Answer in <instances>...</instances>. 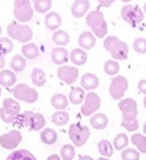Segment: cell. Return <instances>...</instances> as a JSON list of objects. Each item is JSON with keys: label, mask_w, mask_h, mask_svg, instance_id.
I'll return each instance as SVG.
<instances>
[{"label": "cell", "mask_w": 146, "mask_h": 160, "mask_svg": "<svg viewBox=\"0 0 146 160\" xmlns=\"http://www.w3.org/2000/svg\"><path fill=\"white\" fill-rule=\"evenodd\" d=\"M33 7L36 13H41V14L49 13V10L52 8V0H35Z\"/></svg>", "instance_id": "cell-37"}, {"label": "cell", "mask_w": 146, "mask_h": 160, "mask_svg": "<svg viewBox=\"0 0 146 160\" xmlns=\"http://www.w3.org/2000/svg\"><path fill=\"white\" fill-rule=\"evenodd\" d=\"M138 91H140L143 96H146V80H144V78L138 82Z\"/></svg>", "instance_id": "cell-42"}, {"label": "cell", "mask_w": 146, "mask_h": 160, "mask_svg": "<svg viewBox=\"0 0 146 160\" xmlns=\"http://www.w3.org/2000/svg\"><path fill=\"white\" fill-rule=\"evenodd\" d=\"M47 160H61V157H60V155H57V154H52V155H49V157H47Z\"/></svg>", "instance_id": "cell-43"}, {"label": "cell", "mask_w": 146, "mask_h": 160, "mask_svg": "<svg viewBox=\"0 0 146 160\" xmlns=\"http://www.w3.org/2000/svg\"><path fill=\"white\" fill-rule=\"evenodd\" d=\"M79 160H93V157H90V155H79Z\"/></svg>", "instance_id": "cell-45"}, {"label": "cell", "mask_w": 146, "mask_h": 160, "mask_svg": "<svg viewBox=\"0 0 146 160\" xmlns=\"http://www.w3.org/2000/svg\"><path fill=\"white\" fill-rule=\"evenodd\" d=\"M104 72H105L107 75H110L112 78L116 77L118 72H119V64H118V61H116V60H108V61H105V64H104Z\"/></svg>", "instance_id": "cell-34"}, {"label": "cell", "mask_w": 146, "mask_h": 160, "mask_svg": "<svg viewBox=\"0 0 146 160\" xmlns=\"http://www.w3.org/2000/svg\"><path fill=\"white\" fill-rule=\"evenodd\" d=\"M41 141L44 144H53L57 141V132L50 127H46L41 130Z\"/></svg>", "instance_id": "cell-32"}, {"label": "cell", "mask_w": 146, "mask_h": 160, "mask_svg": "<svg viewBox=\"0 0 146 160\" xmlns=\"http://www.w3.org/2000/svg\"><path fill=\"white\" fill-rule=\"evenodd\" d=\"M22 55H24V58L35 60V58H38V55H39V47H38L35 42H27V44L22 46Z\"/></svg>", "instance_id": "cell-24"}, {"label": "cell", "mask_w": 146, "mask_h": 160, "mask_svg": "<svg viewBox=\"0 0 146 160\" xmlns=\"http://www.w3.org/2000/svg\"><path fill=\"white\" fill-rule=\"evenodd\" d=\"M85 90L80 87V88H72L71 93H69V102L74 104V105H79V104H83L85 101Z\"/></svg>", "instance_id": "cell-26"}, {"label": "cell", "mask_w": 146, "mask_h": 160, "mask_svg": "<svg viewBox=\"0 0 146 160\" xmlns=\"http://www.w3.org/2000/svg\"><path fill=\"white\" fill-rule=\"evenodd\" d=\"M130 143L137 148V151H138L140 154H141V152L146 154V135H143V133H132Z\"/></svg>", "instance_id": "cell-27"}, {"label": "cell", "mask_w": 146, "mask_h": 160, "mask_svg": "<svg viewBox=\"0 0 146 160\" xmlns=\"http://www.w3.org/2000/svg\"><path fill=\"white\" fill-rule=\"evenodd\" d=\"M50 104H52V107H53L57 112H61V110H66V108H68V105H69V98H66V96L61 94V93H57V94L52 96Z\"/></svg>", "instance_id": "cell-20"}, {"label": "cell", "mask_w": 146, "mask_h": 160, "mask_svg": "<svg viewBox=\"0 0 146 160\" xmlns=\"http://www.w3.org/2000/svg\"><path fill=\"white\" fill-rule=\"evenodd\" d=\"M143 135H146V121L143 122Z\"/></svg>", "instance_id": "cell-46"}, {"label": "cell", "mask_w": 146, "mask_h": 160, "mask_svg": "<svg viewBox=\"0 0 146 160\" xmlns=\"http://www.w3.org/2000/svg\"><path fill=\"white\" fill-rule=\"evenodd\" d=\"M33 2H35V0H33Z\"/></svg>", "instance_id": "cell-53"}, {"label": "cell", "mask_w": 146, "mask_h": 160, "mask_svg": "<svg viewBox=\"0 0 146 160\" xmlns=\"http://www.w3.org/2000/svg\"><path fill=\"white\" fill-rule=\"evenodd\" d=\"M80 87L83 90H88L90 93L93 90H96L99 87V77L96 74H91V72H87L80 77Z\"/></svg>", "instance_id": "cell-15"}, {"label": "cell", "mask_w": 146, "mask_h": 160, "mask_svg": "<svg viewBox=\"0 0 146 160\" xmlns=\"http://www.w3.org/2000/svg\"><path fill=\"white\" fill-rule=\"evenodd\" d=\"M143 13L146 14V2H144V5H143Z\"/></svg>", "instance_id": "cell-48"}, {"label": "cell", "mask_w": 146, "mask_h": 160, "mask_svg": "<svg viewBox=\"0 0 146 160\" xmlns=\"http://www.w3.org/2000/svg\"><path fill=\"white\" fill-rule=\"evenodd\" d=\"M69 58H71L72 64H76V66H82V64H85V63H87L88 55H87V50H83V49H80V47H79V49L71 50Z\"/></svg>", "instance_id": "cell-21"}, {"label": "cell", "mask_w": 146, "mask_h": 160, "mask_svg": "<svg viewBox=\"0 0 146 160\" xmlns=\"http://www.w3.org/2000/svg\"><path fill=\"white\" fill-rule=\"evenodd\" d=\"M133 50L138 53H146V38H137L133 41Z\"/></svg>", "instance_id": "cell-40"}, {"label": "cell", "mask_w": 146, "mask_h": 160, "mask_svg": "<svg viewBox=\"0 0 146 160\" xmlns=\"http://www.w3.org/2000/svg\"><path fill=\"white\" fill-rule=\"evenodd\" d=\"M68 60H69V53H68V50H66L64 47H55V49L52 50V61H53L55 64L63 66Z\"/></svg>", "instance_id": "cell-22"}, {"label": "cell", "mask_w": 146, "mask_h": 160, "mask_svg": "<svg viewBox=\"0 0 146 160\" xmlns=\"http://www.w3.org/2000/svg\"><path fill=\"white\" fill-rule=\"evenodd\" d=\"M5 66V57L2 55V53H0V71H2V68Z\"/></svg>", "instance_id": "cell-44"}, {"label": "cell", "mask_w": 146, "mask_h": 160, "mask_svg": "<svg viewBox=\"0 0 146 160\" xmlns=\"http://www.w3.org/2000/svg\"><path fill=\"white\" fill-rule=\"evenodd\" d=\"M44 24H46V27H47L49 30L57 32V30H58V27L61 25V16H60L58 13H55V11H50V13H47V14H46Z\"/></svg>", "instance_id": "cell-19"}, {"label": "cell", "mask_w": 146, "mask_h": 160, "mask_svg": "<svg viewBox=\"0 0 146 160\" xmlns=\"http://www.w3.org/2000/svg\"><path fill=\"white\" fill-rule=\"evenodd\" d=\"M90 124H91L94 129L102 130V129H105V127L108 126V118H107V115H104V113H94L93 116H90Z\"/></svg>", "instance_id": "cell-23"}, {"label": "cell", "mask_w": 146, "mask_h": 160, "mask_svg": "<svg viewBox=\"0 0 146 160\" xmlns=\"http://www.w3.org/2000/svg\"><path fill=\"white\" fill-rule=\"evenodd\" d=\"M121 18H123V21H126L130 27H137L138 24L143 22L144 13H143V10H141L138 5H130V3H127V5H124V7L121 8Z\"/></svg>", "instance_id": "cell-7"}, {"label": "cell", "mask_w": 146, "mask_h": 160, "mask_svg": "<svg viewBox=\"0 0 146 160\" xmlns=\"http://www.w3.org/2000/svg\"><path fill=\"white\" fill-rule=\"evenodd\" d=\"M69 138L72 141L76 148H82L85 146V143L88 141L90 138V129L87 126H82V124H72L69 127Z\"/></svg>", "instance_id": "cell-8"}, {"label": "cell", "mask_w": 146, "mask_h": 160, "mask_svg": "<svg viewBox=\"0 0 146 160\" xmlns=\"http://www.w3.org/2000/svg\"><path fill=\"white\" fill-rule=\"evenodd\" d=\"M104 47L105 50L110 52V55L113 57V60H126L127 55H129V46L121 41L119 38L116 36H107L104 38Z\"/></svg>", "instance_id": "cell-4"}, {"label": "cell", "mask_w": 146, "mask_h": 160, "mask_svg": "<svg viewBox=\"0 0 146 160\" xmlns=\"http://www.w3.org/2000/svg\"><path fill=\"white\" fill-rule=\"evenodd\" d=\"M90 10V0H76L71 7V14L74 18H83Z\"/></svg>", "instance_id": "cell-16"}, {"label": "cell", "mask_w": 146, "mask_h": 160, "mask_svg": "<svg viewBox=\"0 0 146 160\" xmlns=\"http://www.w3.org/2000/svg\"><path fill=\"white\" fill-rule=\"evenodd\" d=\"M14 18L16 22L25 24L33 18V7L30 0H14Z\"/></svg>", "instance_id": "cell-10"}, {"label": "cell", "mask_w": 146, "mask_h": 160, "mask_svg": "<svg viewBox=\"0 0 146 160\" xmlns=\"http://www.w3.org/2000/svg\"><path fill=\"white\" fill-rule=\"evenodd\" d=\"M121 158L123 160H140V152L135 148H126L121 151Z\"/></svg>", "instance_id": "cell-38"}, {"label": "cell", "mask_w": 146, "mask_h": 160, "mask_svg": "<svg viewBox=\"0 0 146 160\" xmlns=\"http://www.w3.org/2000/svg\"><path fill=\"white\" fill-rule=\"evenodd\" d=\"M13 50V41L10 38H0V53L5 55Z\"/></svg>", "instance_id": "cell-39"}, {"label": "cell", "mask_w": 146, "mask_h": 160, "mask_svg": "<svg viewBox=\"0 0 146 160\" xmlns=\"http://www.w3.org/2000/svg\"><path fill=\"white\" fill-rule=\"evenodd\" d=\"M118 108L121 110L123 113V121H121V126L135 133V130L140 127L138 124V119H137V115H138V107H137V102L135 99H130V98H124L118 102Z\"/></svg>", "instance_id": "cell-1"}, {"label": "cell", "mask_w": 146, "mask_h": 160, "mask_svg": "<svg viewBox=\"0 0 146 160\" xmlns=\"http://www.w3.org/2000/svg\"><path fill=\"white\" fill-rule=\"evenodd\" d=\"M7 160H38L32 152H28L27 149H16L13 151Z\"/></svg>", "instance_id": "cell-25"}, {"label": "cell", "mask_w": 146, "mask_h": 160, "mask_svg": "<svg viewBox=\"0 0 146 160\" xmlns=\"http://www.w3.org/2000/svg\"><path fill=\"white\" fill-rule=\"evenodd\" d=\"M101 108V98L91 91L85 96V101L82 104V108H80V115L83 116H93L94 113H98V110Z\"/></svg>", "instance_id": "cell-12"}, {"label": "cell", "mask_w": 146, "mask_h": 160, "mask_svg": "<svg viewBox=\"0 0 146 160\" xmlns=\"http://www.w3.org/2000/svg\"><path fill=\"white\" fill-rule=\"evenodd\" d=\"M115 2H116V0H98V3H99L101 8H108V7L113 5Z\"/></svg>", "instance_id": "cell-41"}, {"label": "cell", "mask_w": 146, "mask_h": 160, "mask_svg": "<svg viewBox=\"0 0 146 160\" xmlns=\"http://www.w3.org/2000/svg\"><path fill=\"white\" fill-rule=\"evenodd\" d=\"M127 88H129L127 78L123 77V75H116V77L112 78V82H110L108 93H110V96L115 101H121V99H124V94H126Z\"/></svg>", "instance_id": "cell-11"}, {"label": "cell", "mask_w": 146, "mask_h": 160, "mask_svg": "<svg viewBox=\"0 0 146 160\" xmlns=\"http://www.w3.org/2000/svg\"><path fill=\"white\" fill-rule=\"evenodd\" d=\"M52 41L57 44V47H64L69 42V35L64 30H57V32H53Z\"/></svg>", "instance_id": "cell-29"}, {"label": "cell", "mask_w": 146, "mask_h": 160, "mask_svg": "<svg viewBox=\"0 0 146 160\" xmlns=\"http://www.w3.org/2000/svg\"><path fill=\"white\" fill-rule=\"evenodd\" d=\"M98 151L101 152V155H102V157L110 158V157L113 155L115 148H113V144H112L108 140H101V141L98 143Z\"/></svg>", "instance_id": "cell-28"}, {"label": "cell", "mask_w": 146, "mask_h": 160, "mask_svg": "<svg viewBox=\"0 0 146 160\" xmlns=\"http://www.w3.org/2000/svg\"><path fill=\"white\" fill-rule=\"evenodd\" d=\"M87 24L96 38H107V30H108L107 21L99 10H94L87 14Z\"/></svg>", "instance_id": "cell-3"}, {"label": "cell", "mask_w": 146, "mask_h": 160, "mask_svg": "<svg viewBox=\"0 0 146 160\" xmlns=\"http://www.w3.org/2000/svg\"><path fill=\"white\" fill-rule=\"evenodd\" d=\"M121 2H124V3H126V5H127V3H129V2H130V0H121Z\"/></svg>", "instance_id": "cell-49"}, {"label": "cell", "mask_w": 146, "mask_h": 160, "mask_svg": "<svg viewBox=\"0 0 146 160\" xmlns=\"http://www.w3.org/2000/svg\"><path fill=\"white\" fill-rule=\"evenodd\" d=\"M129 143H130V138L126 133H118L115 137V140H113V148L118 149V151H124Z\"/></svg>", "instance_id": "cell-33"}, {"label": "cell", "mask_w": 146, "mask_h": 160, "mask_svg": "<svg viewBox=\"0 0 146 160\" xmlns=\"http://www.w3.org/2000/svg\"><path fill=\"white\" fill-rule=\"evenodd\" d=\"M68 121H69V113H68L66 110L55 112V113L52 115V122H53L55 126H64V124H68Z\"/></svg>", "instance_id": "cell-36"}, {"label": "cell", "mask_w": 146, "mask_h": 160, "mask_svg": "<svg viewBox=\"0 0 146 160\" xmlns=\"http://www.w3.org/2000/svg\"><path fill=\"white\" fill-rule=\"evenodd\" d=\"M7 33H8V38L10 39H18L19 42H32L30 39L33 38V30L25 25V24H21V22H11L7 28Z\"/></svg>", "instance_id": "cell-5"}, {"label": "cell", "mask_w": 146, "mask_h": 160, "mask_svg": "<svg viewBox=\"0 0 146 160\" xmlns=\"http://www.w3.org/2000/svg\"><path fill=\"white\" fill-rule=\"evenodd\" d=\"M21 115V105L16 99H5L0 108V118L7 124H13Z\"/></svg>", "instance_id": "cell-6"}, {"label": "cell", "mask_w": 146, "mask_h": 160, "mask_svg": "<svg viewBox=\"0 0 146 160\" xmlns=\"http://www.w3.org/2000/svg\"><path fill=\"white\" fill-rule=\"evenodd\" d=\"M94 44H96V36H94L91 32H83V33H80V36H79V46H80V49L90 50V49L94 47Z\"/></svg>", "instance_id": "cell-18"}, {"label": "cell", "mask_w": 146, "mask_h": 160, "mask_svg": "<svg viewBox=\"0 0 146 160\" xmlns=\"http://www.w3.org/2000/svg\"><path fill=\"white\" fill-rule=\"evenodd\" d=\"M14 127H27L30 130H43V127L46 126V118L41 113H35V112H24L22 115H19V118L13 122Z\"/></svg>", "instance_id": "cell-2"}, {"label": "cell", "mask_w": 146, "mask_h": 160, "mask_svg": "<svg viewBox=\"0 0 146 160\" xmlns=\"http://www.w3.org/2000/svg\"><path fill=\"white\" fill-rule=\"evenodd\" d=\"M0 33H2V27H0Z\"/></svg>", "instance_id": "cell-52"}, {"label": "cell", "mask_w": 146, "mask_h": 160, "mask_svg": "<svg viewBox=\"0 0 146 160\" xmlns=\"http://www.w3.org/2000/svg\"><path fill=\"white\" fill-rule=\"evenodd\" d=\"M57 75H58V78L61 80L63 83H66V85H72V83H76V80L79 78V69H77V66H68V64H63V66L58 68Z\"/></svg>", "instance_id": "cell-14"}, {"label": "cell", "mask_w": 146, "mask_h": 160, "mask_svg": "<svg viewBox=\"0 0 146 160\" xmlns=\"http://www.w3.org/2000/svg\"><path fill=\"white\" fill-rule=\"evenodd\" d=\"M10 66H11L13 72H22L25 69V66H27V61H25L24 55H14L11 63H10Z\"/></svg>", "instance_id": "cell-30"}, {"label": "cell", "mask_w": 146, "mask_h": 160, "mask_svg": "<svg viewBox=\"0 0 146 160\" xmlns=\"http://www.w3.org/2000/svg\"><path fill=\"white\" fill-rule=\"evenodd\" d=\"M13 96L16 101H21V102H27V104H33L38 101V91L30 88L28 85L25 83H19L16 85L13 90H11Z\"/></svg>", "instance_id": "cell-9"}, {"label": "cell", "mask_w": 146, "mask_h": 160, "mask_svg": "<svg viewBox=\"0 0 146 160\" xmlns=\"http://www.w3.org/2000/svg\"><path fill=\"white\" fill-rule=\"evenodd\" d=\"M21 141H22V133L18 129H13L0 137V146L5 149H11V151H16Z\"/></svg>", "instance_id": "cell-13"}, {"label": "cell", "mask_w": 146, "mask_h": 160, "mask_svg": "<svg viewBox=\"0 0 146 160\" xmlns=\"http://www.w3.org/2000/svg\"><path fill=\"white\" fill-rule=\"evenodd\" d=\"M98 160H110V158H107V157H99Z\"/></svg>", "instance_id": "cell-47"}, {"label": "cell", "mask_w": 146, "mask_h": 160, "mask_svg": "<svg viewBox=\"0 0 146 160\" xmlns=\"http://www.w3.org/2000/svg\"><path fill=\"white\" fill-rule=\"evenodd\" d=\"M32 82H33V85H36V87H43L44 83H46V72L41 69V68H35L33 71H32Z\"/></svg>", "instance_id": "cell-31"}, {"label": "cell", "mask_w": 146, "mask_h": 160, "mask_svg": "<svg viewBox=\"0 0 146 160\" xmlns=\"http://www.w3.org/2000/svg\"><path fill=\"white\" fill-rule=\"evenodd\" d=\"M60 157H61V160H72L76 157V146L74 144H64V146H61Z\"/></svg>", "instance_id": "cell-35"}, {"label": "cell", "mask_w": 146, "mask_h": 160, "mask_svg": "<svg viewBox=\"0 0 146 160\" xmlns=\"http://www.w3.org/2000/svg\"><path fill=\"white\" fill-rule=\"evenodd\" d=\"M16 83V74L11 69H2L0 71V87L11 88Z\"/></svg>", "instance_id": "cell-17"}, {"label": "cell", "mask_w": 146, "mask_h": 160, "mask_svg": "<svg viewBox=\"0 0 146 160\" xmlns=\"http://www.w3.org/2000/svg\"><path fill=\"white\" fill-rule=\"evenodd\" d=\"M143 105H144V108H146V96H144V101H143Z\"/></svg>", "instance_id": "cell-50"}, {"label": "cell", "mask_w": 146, "mask_h": 160, "mask_svg": "<svg viewBox=\"0 0 146 160\" xmlns=\"http://www.w3.org/2000/svg\"><path fill=\"white\" fill-rule=\"evenodd\" d=\"M0 96H2V87H0Z\"/></svg>", "instance_id": "cell-51"}]
</instances>
